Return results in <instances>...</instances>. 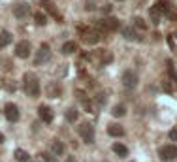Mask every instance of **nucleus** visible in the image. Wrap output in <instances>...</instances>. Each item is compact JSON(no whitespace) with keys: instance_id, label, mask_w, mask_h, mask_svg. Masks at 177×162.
Wrapping results in <instances>:
<instances>
[{"instance_id":"obj_7","label":"nucleus","mask_w":177,"mask_h":162,"mask_svg":"<svg viewBox=\"0 0 177 162\" xmlns=\"http://www.w3.org/2000/svg\"><path fill=\"white\" fill-rule=\"evenodd\" d=\"M158 155L162 160H173V158H177V147L175 145H164V147H160Z\"/></svg>"},{"instance_id":"obj_12","label":"nucleus","mask_w":177,"mask_h":162,"mask_svg":"<svg viewBox=\"0 0 177 162\" xmlns=\"http://www.w3.org/2000/svg\"><path fill=\"white\" fill-rule=\"evenodd\" d=\"M83 40H85V44H96L100 40V32L98 30H87V32H83Z\"/></svg>"},{"instance_id":"obj_6","label":"nucleus","mask_w":177,"mask_h":162,"mask_svg":"<svg viewBox=\"0 0 177 162\" xmlns=\"http://www.w3.org/2000/svg\"><path fill=\"white\" fill-rule=\"evenodd\" d=\"M49 57H51V49H49V45H47V44H42V45H40V49H38V53H36L34 62H36V64L47 62V60H49Z\"/></svg>"},{"instance_id":"obj_30","label":"nucleus","mask_w":177,"mask_h":162,"mask_svg":"<svg viewBox=\"0 0 177 162\" xmlns=\"http://www.w3.org/2000/svg\"><path fill=\"white\" fill-rule=\"evenodd\" d=\"M40 162H42V158H40Z\"/></svg>"},{"instance_id":"obj_9","label":"nucleus","mask_w":177,"mask_h":162,"mask_svg":"<svg viewBox=\"0 0 177 162\" xmlns=\"http://www.w3.org/2000/svg\"><path fill=\"white\" fill-rule=\"evenodd\" d=\"M13 15H15L17 19H25V17H28V15H30V6H28L27 2L17 4V6L13 8Z\"/></svg>"},{"instance_id":"obj_8","label":"nucleus","mask_w":177,"mask_h":162,"mask_svg":"<svg viewBox=\"0 0 177 162\" xmlns=\"http://www.w3.org/2000/svg\"><path fill=\"white\" fill-rule=\"evenodd\" d=\"M15 55L19 59H28V55H30V41H27V40L19 41V44L15 45Z\"/></svg>"},{"instance_id":"obj_3","label":"nucleus","mask_w":177,"mask_h":162,"mask_svg":"<svg viewBox=\"0 0 177 162\" xmlns=\"http://www.w3.org/2000/svg\"><path fill=\"white\" fill-rule=\"evenodd\" d=\"M119 28V21L117 19H102L100 23H98V30L100 32H115Z\"/></svg>"},{"instance_id":"obj_29","label":"nucleus","mask_w":177,"mask_h":162,"mask_svg":"<svg viewBox=\"0 0 177 162\" xmlns=\"http://www.w3.org/2000/svg\"><path fill=\"white\" fill-rule=\"evenodd\" d=\"M0 143H4V134L0 132Z\"/></svg>"},{"instance_id":"obj_20","label":"nucleus","mask_w":177,"mask_h":162,"mask_svg":"<svg viewBox=\"0 0 177 162\" xmlns=\"http://www.w3.org/2000/svg\"><path fill=\"white\" fill-rule=\"evenodd\" d=\"M12 44V34L9 32H0V47H6V45H9Z\"/></svg>"},{"instance_id":"obj_27","label":"nucleus","mask_w":177,"mask_h":162,"mask_svg":"<svg viewBox=\"0 0 177 162\" xmlns=\"http://www.w3.org/2000/svg\"><path fill=\"white\" fill-rule=\"evenodd\" d=\"M170 138H172V139H177V130H172V132H170Z\"/></svg>"},{"instance_id":"obj_21","label":"nucleus","mask_w":177,"mask_h":162,"mask_svg":"<svg viewBox=\"0 0 177 162\" xmlns=\"http://www.w3.org/2000/svg\"><path fill=\"white\" fill-rule=\"evenodd\" d=\"M113 153L119 155V157H126V155H128V149H126L123 143H113Z\"/></svg>"},{"instance_id":"obj_1","label":"nucleus","mask_w":177,"mask_h":162,"mask_svg":"<svg viewBox=\"0 0 177 162\" xmlns=\"http://www.w3.org/2000/svg\"><path fill=\"white\" fill-rule=\"evenodd\" d=\"M23 81H25V92L32 98H38L40 92H42V87H40V81L34 74H25L23 75Z\"/></svg>"},{"instance_id":"obj_5","label":"nucleus","mask_w":177,"mask_h":162,"mask_svg":"<svg viewBox=\"0 0 177 162\" xmlns=\"http://www.w3.org/2000/svg\"><path fill=\"white\" fill-rule=\"evenodd\" d=\"M4 115H6V119L9 123H15V121H19V107L15 106V104H6V107H4Z\"/></svg>"},{"instance_id":"obj_10","label":"nucleus","mask_w":177,"mask_h":162,"mask_svg":"<svg viewBox=\"0 0 177 162\" xmlns=\"http://www.w3.org/2000/svg\"><path fill=\"white\" fill-rule=\"evenodd\" d=\"M38 117L42 119L43 123H51V121H53V111H51V107L40 106V107H38Z\"/></svg>"},{"instance_id":"obj_25","label":"nucleus","mask_w":177,"mask_h":162,"mask_svg":"<svg viewBox=\"0 0 177 162\" xmlns=\"http://www.w3.org/2000/svg\"><path fill=\"white\" fill-rule=\"evenodd\" d=\"M59 92H60V87H59V85H49V96H51V98H55Z\"/></svg>"},{"instance_id":"obj_18","label":"nucleus","mask_w":177,"mask_h":162,"mask_svg":"<svg viewBox=\"0 0 177 162\" xmlns=\"http://www.w3.org/2000/svg\"><path fill=\"white\" fill-rule=\"evenodd\" d=\"M74 51H77V44H75V41H66V44L62 45V53H64V55H72Z\"/></svg>"},{"instance_id":"obj_19","label":"nucleus","mask_w":177,"mask_h":162,"mask_svg":"<svg viewBox=\"0 0 177 162\" xmlns=\"http://www.w3.org/2000/svg\"><path fill=\"white\" fill-rule=\"evenodd\" d=\"M13 157L19 160V162H28L30 160V157H28V153L27 151H23V149H15V153H13Z\"/></svg>"},{"instance_id":"obj_2","label":"nucleus","mask_w":177,"mask_h":162,"mask_svg":"<svg viewBox=\"0 0 177 162\" xmlns=\"http://www.w3.org/2000/svg\"><path fill=\"white\" fill-rule=\"evenodd\" d=\"M77 132H79L81 139L85 143H92L94 142V126L92 124H88V123H83L77 126Z\"/></svg>"},{"instance_id":"obj_16","label":"nucleus","mask_w":177,"mask_h":162,"mask_svg":"<svg viewBox=\"0 0 177 162\" xmlns=\"http://www.w3.org/2000/svg\"><path fill=\"white\" fill-rule=\"evenodd\" d=\"M160 12V15H168L170 13V9H172V6H170V2H166V0H160V2L154 6Z\"/></svg>"},{"instance_id":"obj_26","label":"nucleus","mask_w":177,"mask_h":162,"mask_svg":"<svg viewBox=\"0 0 177 162\" xmlns=\"http://www.w3.org/2000/svg\"><path fill=\"white\" fill-rule=\"evenodd\" d=\"M134 25H136V27H138L139 30H145V28H147V25H145V21H143L141 17H136V19H134Z\"/></svg>"},{"instance_id":"obj_15","label":"nucleus","mask_w":177,"mask_h":162,"mask_svg":"<svg viewBox=\"0 0 177 162\" xmlns=\"http://www.w3.org/2000/svg\"><path fill=\"white\" fill-rule=\"evenodd\" d=\"M42 6L45 8L47 12H49V13H51V15L55 17V19H59V17H60V15H59V12H57V9H55V4L51 2V0H42Z\"/></svg>"},{"instance_id":"obj_14","label":"nucleus","mask_w":177,"mask_h":162,"mask_svg":"<svg viewBox=\"0 0 177 162\" xmlns=\"http://www.w3.org/2000/svg\"><path fill=\"white\" fill-rule=\"evenodd\" d=\"M51 151H53V155H62L64 151H66V147H64V143L62 142H59V139H51Z\"/></svg>"},{"instance_id":"obj_13","label":"nucleus","mask_w":177,"mask_h":162,"mask_svg":"<svg viewBox=\"0 0 177 162\" xmlns=\"http://www.w3.org/2000/svg\"><path fill=\"white\" fill-rule=\"evenodd\" d=\"M107 134L113 136V138H121V136H125V128L119 126V124H109L107 126Z\"/></svg>"},{"instance_id":"obj_22","label":"nucleus","mask_w":177,"mask_h":162,"mask_svg":"<svg viewBox=\"0 0 177 162\" xmlns=\"http://www.w3.org/2000/svg\"><path fill=\"white\" fill-rule=\"evenodd\" d=\"M125 113H126V107H125L123 104L113 106V111H111V115H113V117H123Z\"/></svg>"},{"instance_id":"obj_28","label":"nucleus","mask_w":177,"mask_h":162,"mask_svg":"<svg viewBox=\"0 0 177 162\" xmlns=\"http://www.w3.org/2000/svg\"><path fill=\"white\" fill-rule=\"evenodd\" d=\"M66 162H75V158L74 157H68V158H66Z\"/></svg>"},{"instance_id":"obj_24","label":"nucleus","mask_w":177,"mask_h":162,"mask_svg":"<svg viewBox=\"0 0 177 162\" xmlns=\"http://www.w3.org/2000/svg\"><path fill=\"white\" fill-rule=\"evenodd\" d=\"M40 158H42V162H59V160H57V157L51 155V153H42V155H40Z\"/></svg>"},{"instance_id":"obj_17","label":"nucleus","mask_w":177,"mask_h":162,"mask_svg":"<svg viewBox=\"0 0 177 162\" xmlns=\"http://www.w3.org/2000/svg\"><path fill=\"white\" fill-rule=\"evenodd\" d=\"M77 117H79V113H77L75 107H68V110H66V121L68 123H75Z\"/></svg>"},{"instance_id":"obj_4","label":"nucleus","mask_w":177,"mask_h":162,"mask_svg":"<svg viewBox=\"0 0 177 162\" xmlns=\"http://www.w3.org/2000/svg\"><path fill=\"white\" fill-rule=\"evenodd\" d=\"M121 81H123V85L126 89H134L136 85H138V75L132 72V70H126L123 74V77H121Z\"/></svg>"},{"instance_id":"obj_23","label":"nucleus","mask_w":177,"mask_h":162,"mask_svg":"<svg viewBox=\"0 0 177 162\" xmlns=\"http://www.w3.org/2000/svg\"><path fill=\"white\" fill-rule=\"evenodd\" d=\"M34 19H36V25H40V27H43L47 23V15L43 13V12H38L36 15H34Z\"/></svg>"},{"instance_id":"obj_11","label":"nucleus","mask_w":177,"mask_h":162,"mask_svg":"<svg viewBox=\"0 0 177 162\" xmlns=\"http://www.w3.org/2000/svg\"><path fill=\"white\" fill-rule=\"evenodd\" d=\"M123 36H125L126 40H130V41H141V36H139L132 27H125V28H123Z\"/></svg>"}]
</instances>
